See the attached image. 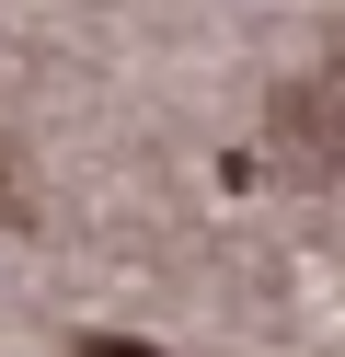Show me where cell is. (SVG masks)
<instances>
[{
  "label": "cell",
  "mask_w": 345,
  "mask_h": 357,
  "mask_svg": "<svg viewBox=\"0 0 345 357\" xmlns=\"http://www.w3.org/2000/svg\"><path fill=\"white\" fill-rule=\"evenodd\" d=\"M81 357H161V346H115V334H104V346H81Z\"/></svg>",
  "instance_id": "1"
},
{
  "label": "cell",
  "mask_w": 345,
  "mask_h": 357,
  "mask_svg": "<svg viewBox=\"0 0 345 357\" xmlns=\"http://www.w3.org/2000/svg\"><path fill=\"white\" fill-rule=\"evenodd\" d=\"M0 219H12V162H0Z\"/></svg>",
  "instance_id": "2"
}]
</instances>
